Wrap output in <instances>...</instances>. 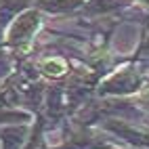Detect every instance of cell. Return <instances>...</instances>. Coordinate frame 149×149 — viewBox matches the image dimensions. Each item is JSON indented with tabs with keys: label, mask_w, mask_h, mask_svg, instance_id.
<instances>
[{
	"label": "cell",
	"mask_w": 149,
	"mask_h": 149,
	"mask_svg": "<svg viewBox=\"0 0 149 149\" xmlns=\"http://www.w3.org/2000/svg\"><path fill=\"white\" fill-rule=\"evenodd\" d=\"M44 72L51 74V76H61L65 72V63L61 61V59H51V61H44Z\"/></svg>",
	"instance_id": "6da1fadb"
}]
</instances>
